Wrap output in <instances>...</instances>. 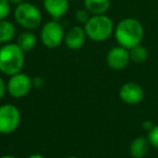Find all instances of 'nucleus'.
Returning <instances> with one entry per match:
<instances>
[{"mask_svg":"<svg viewBox=\"0 0 158 158\" xmlns=\"http://www.w3.org/2000/svg\"><path fill=\"white\" fill-rule=\"evenodd\" d=\"M147 139H148L151 146L158 149V125L154 126L151 131L147 132Z\"/></svg>","mask_w":158,"mask_h":158,"instance_id":"obj_17","label":"nucleus"},{"mask_svg":"<svg viewBox=\"0 0 158 158\" xmlns=\"http://www.w3.org/2000/svg\"><path fill=\"white\" fill-rule=\"evenodd\" d=\"M84 7L91 15L105 14L110 8V0H84Z\"/></svg>","mask_w":158,"mask_h":158,"instance_id":"obj_13","label":"nucleus"},{"mask_svg":"<svg viewBox=\"0 0 158 158\" xmlns=\"http://www.w3.org/2000/svg\"><path fill=\"white\" fill-rule=\"evenodd\" d=\"M119 98L126 104L136 105L144 99V90L139 84L133 81H128L119 88Z\"/></svg>","mask_w":158,"mask_h":158,"instance_id":"obj_8","label":"nucleus"},{"mask_svg":"<svg viewBox=\"0 0 158 158\" xmlns=\"http://www.w3.org/2000/svg\"><path fill=\"white\" fill-rule=\"evenodd\" d=\"M16 44L22 49L24 52L31 51L37 44V37L31 31H25L19 35L16 39Z\"/></svg>","mask_w":158,"mask_h":158,"instance_id":"obj_14","label":"nucleus"},{"mask_svg":"<svg viewBox=\"0 0 158 158\" xmlns=\"http://www.w3.org/2000/svg\"><path fill=\"white\" fill-rule=\"evenodd\" d=\"M15 26L8 20H0V44L11 42L15 37Z\"/></svg>","mask_w":158,"mask_h":158,"instance_id":"obj_15","label":"nucleus"},{"mask_svg":"<svg viewBox=\"0 0 158 158\" xmlns=\"http://www.w3.org/2000/svg\"><path fill=\"white\" fill-rule=\"evenodd\" d=\"M0 158H18L13 155H3V156H0Z\"/></svg>","mask_w":158,"mask_h":158,"instance_id":"obj_25","label":"nucleus"},{"mask_svg":"<svg viewBox=\"0 0 158 158\" xmlns=\"http://www.w3.org/2000/svg\"><path fill=\"white\" fill-rule=\"evenodd\" d=\"M24 53L16 44H2L0 47V73L10 77L22 72L25 63Z\"/></svg>","mask_w":158,"mask_h":158,"instance_id":"obj_2","label":"nucleus"},{"mask_svg":"<svg viewBox=\"0 0 158 158\" xmlns=\"http://www.w3.org/2000/svg\"><path fill=\"white\" fill-rule=\"evenodd\" d=\"M86 31L81 26H73L65 33L64 36V44L69 50H79L84 47L86 42Z\"/></svg>","mask_w":158,"mask_h":158,"instance_id":"obj_10","label":"nucleus"},{"mask_svg":"<svg viewBox=\"0 0 158 158\" xmlns=\"http://www.w3.org/2000/svg\"><path fill=\"white\" fill-rule=\"evenodd\" d=\"M114 36L118 46L129 50L142 42L144 27L138 19L126 18L115 26Z\"/></svg>","mask_w":158,"mask_h":158,"instance_id":"obj_1","label":"nucleus"},{"mask_svg":"<svg viewBox=\"0 0 158 158\" xmlns=\"http://www.w3.org/2000/svg\"><path fill=\"white\" fill-rule=\"evenodd\" d=\"M154 127V123H152L151 120H145V121H143V123H142V128L145 130L146 132H148V131H151L152 130V128Z\"/></svg>","mask_w":158,"mask_h":158,"instance_id":"obj_22","label":"nucleus"},{"mask_svg":"<svg viewBox=\"0 0 158 158\" xmlns=\"http://www.w3.org/2000/svg\"><path fill=\"white\" fill-rule=\"evenodd\" d=\"M129 55L131 62L135 64H142L146 61L147 56H148V51L142 44H140L133 48L129 49Z\"/></svg>","mask_w":158,"mask_h":158,"instance_id":"obj_16","label":"nucleus"},{"mask_svg":"<svg viewBox=\"0 0 158 158\" xmlns=\"http://www.w3.org/2000/svg\"><path fill=\"white\" fill-rule=\"evenodd\" d=\"M7 93V82L2 79V77H0V100H2L3 97Z\"/></svg>","mask_w":158,"mask_h":158,"instance_id":"obj_20","label":"nucleus"},{"mask_svg":"<svg viewBox=\"0 0 158 158\" xmlns=\"http://www.w3.org/2000/svg\"><path fill=\"white\" fill-rule=\"evenodd\" d=\"M87 38L95 42H102L110 38L114 34L115 25L113 20L106 14L91 15L84 26Z\"/></svg>","mask_w":158,"mask_h":158,"instance_id":"obj_3","label":"nucleus"},{"mask_svg":"<svg viewBox=\"0 0 158 158\" xmlns=\"http://www.w3.org/2000/svg\"><path fill=\"white\" fill-rule=\"evenodd\" d=\"M65 31L57 21L52 20L44 24L40 31V39L46 48L56 49L64 42Z\"/></svg>","mask_w":158,"mask_h":158,"instance_id":"obj_5","label":"nucleus"},{"mask_svg":"<svg viewBox=\"0 0 158 158\" xmlns=\"http://www.w3.org/2000/svg\"><path fill=\"white\" fill-rule=\"evenodd\" d=\"M44 84V80L42 77H35V78L33 79V87H35V88H40V87H42Z\"/></svg>","mask_w":158,"mask_h":158,"instance_id":"obj_21","label":"nucleus"},{"mask_svg":"<svg viewBox=\"0 0 158 158\" xmlns=\"http://www.w3.org/2000/svg\"><path fill=\"white\" fill-rule=\"evenodd\" d=\"M31 89H33V79L22 72L10 76L7 82V92L15 99L26 97Z\"/></svg>","mask_w":158,"mask_h":158,"instance_id":"obj_7","label":"nucleus"},{"mask_svg":"<svg viewBox=\"0 0 158 158\" xmlns=\"http://www.w3.org/2000/svg\"><path fill=\"white\" fill-rule=\"evenodd\" d=\"M9 1H10V3H11V5H15V6L24 2V0H9Z\"/></svg>","mask_w":158,"mask_h":158,"instance_id":"obj_24","label":"nucleus"},{"mask_svg":"<svg viewBox=\"0 0 158 158\" xmlns=\"http://www.w3.org/2000/svg\"><path fill=\"white\" fill-rule=\"evenodd\" d=\"M129 50L121 46L112 48L106 54V64L110 68L120 70L126 68L130 63Z\"/></svg>","mask_w":158,"mask_h":158,"instance_id":"obj_9","label":"nucleus"},{"mask_svg":"<svg viewBox=\"0 0 158 158\" xmlns=\"http://www.w3.org/2000/svg\"><path fill=\"white\" fill-rule=\"evenodd\" d=\"M14 19L21 27L31 31L41 25L42 15L40 10L31 2H22L14 10Z\"/></svg>","mask_w":158,"mask_h":158,"instance_id":"obj_4","label":"nucleus"},{"mask_svg":"<svg viewBox=\"0 0 158 158\" xmlns=\"http://www.w3.org/2000/svg\"><path fill=\"white\" fill-rule=\"evenodd\" d=\"M149 144L147 136H138L130 143L129 153L132 158H144L149 151Z\"/></svg>","mask_w":158,"mask_h":158,"instance_id":"obj_12","label":"nucleus"},{"mask_svg":"<svg viewBox=\"0 0 158 158\" xmlns=\"http://www.w3.org/2000/svg\"><path fill=\"white\" fill-rule=\"evenodd\" d=\"M27 158H44V156L41 155V154L36 153V154H31V155H29Z\"/></svg>","mask_w":158,"mask_h":158,"instance_id":"obj_23","label":"nucleus"},{"mask_svg":"<svg viewBox=\"0 0 158 158\" xmlns=\"http://www.w3.org/2000/svg\"><path fill=\"white\" fill-rule=\"evenodd\" d=\"M44 8L53 20L57 21L67 13L69 0H44Z\"/></svg>","mask_w":158,"mask_h":158,"instance_id":"obj_11","label":"nucleus"},{"mask_svg":"<svg viewBox=\"0 0 158 158\" xmlns=\"http://www.w3.org/2000/svg\"><path fill=\"white\" fill-rule=\"evenodd\" d=\"M11 12V3L9 0H0V20H7Z\"/></svg>","mask_w":158,"mask_h":158,"instance_id":"obj_18","label":"nucleus"},{"mask_svg":"<svg viewBox=\"0 0 158 158\" xmlns=\"http://www.w3.org/2000/svg\"><path fill=\"white\" fill-rule=\"evenodd\" d=\"M67 158H79V157H76V156H69V157H67Z\"/></svg>","mask_w":158,"mask_h":158,"instance_id":"obj_26","label":"nucleus"},{"mask_svg":"<svg viewBox=\"0 0 158 158\" xmlns=\"http://www.w3.org/2000/svg\"><path fill=\"white\" fill-rule=\"evenodd\" d=\"M91 18V14L90 12L88 11L87 9H79L77 10V12L75 13V19H76V21L78 23H80V24H86L87 22L89 21V19Z\"/></svg>","mask_w":158,"mask_h":158,"instance_id":"obj_19","label":"nucleus"},{"mask_svg":"<svg viewBox=\"0 0 158 158\" xmlns=\"http://www.w3.org/2000/svg\"><path fill=\"white\" fill-rule=\"evenodd\" d=\"M21 112L14 104L7 103L0 106V134H11L19 128Z\"/></svg>","mask_w":158,"mask_h":158,"instance_id":"obj_6","label":"nucleus"}]
</instances>
